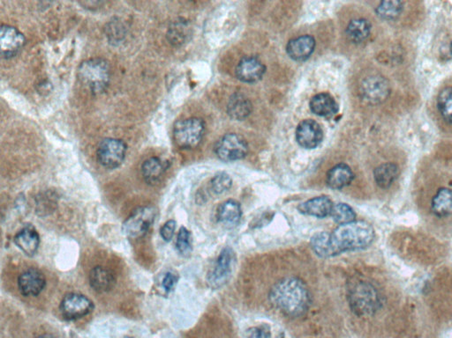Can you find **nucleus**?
<instances>
[{
    "instance_id": "obj_1",
    "label": "nucleus",
    "mask_w": 452,
    "mask_h": 338,
    "mask_svg": "<svg viewBox=\"0 0 452 338\" xmlns=\"http://www.w3.org/2000/svg\"><path fill=\"white\" fill-rule=\"evenodd\" d=\"M270 303L285 316L297 318L302 316L311 304V295L304 281L290 277L274 284L270 291Z\"/></svg>"
},
{
    "instance_id": "obj_2",
    "label": "nucleus",
    "mask_w": 452,
    "mask_h": 338,
    "mask_svg": "<svg viewBox=\"0 0 452 338\" xmlns=\"http://www.w3.org/2000/svg\"><path fill=\"white\" fill-rule=\"evenodd\" d=\"M375 239V230L365 221H352L338 225L329 233V241L333 256H338L348 251L364 250L371 246Z\"/></svg>"
},
{
    "instance_id": "obj_3",
    "label": "nucleus",
    "mask_w": 452,
    "mask_h": 338,
    "mask_svg": "<svg viewBox=\"0 0 452 338\" xmlns=\"http://www.w3.org/2000/svg\"><path fill=\"white\" fill-rule=\"evenodd\" d=\"M348 299L352 312L361 317L374 316L382 307V298L378 290L364 280L350 282Z\"/></svg>"
},
{
    "instance_id": "obj_4",
    "label": "nucleus",
    "mask_w": 452,
    "mask_h": 338,
    "mask_svg": "<svg viewBox=\"0 0 452 338\" xmlns=\"http://www.w3.org/2000/svg\"><path fill=\"white\" fill-rule=\"evenodd\" d=\"M78 78L92 94H103L111 81L110 65L103 58L88 59L79 66Z\"/></svg>"
},
{
    "instance_id": "obj_5",
    "label": "nucleus",
    "mask_w": 452,
    "mask_h": 338,
    "mask_svg": "<svg viewBox=\"0 0 452 338\" xmlns=\"http://www.w3.org/2000/svg\"><path fill=\"white\" fill-rule=\"evenodd\" d=\"M205 132L202 119L190 118L180 120L174 125L173 138L178 147L183 149L196 147Z\"/></svg>"
},
{
    "instance_id": "obj_6",
    "label": "nucleus",
    "mask_w": 452,
    "mask_h": 338,
    "mask_svg": "<svg viewBox=\"0 0 452 338\" xmlns=\"http://www.w3.org/2000/svg\"><path fill=\"white\" fill-rule=\"evenodd\" d=\"M391 84L382 74H371L361 83L359 94L363 102L369 105L384 104L390 97Z\"/></svg>"
},
{
    "instance_id": "obj_7",
    "label": "nucleus",
    "mask_w": 452,
    "mask_h": 338,
    "mask_svg": "<svg viewBox=\"0 0 452 338\" xmlns=\"http://www.w3.org/2000/svg\"><path fill=\"white\" fill-rule=\"evenodd\" d=\"M235 261V253L232 248L226 247L221 251L215 265L208 274V284L211 288L219 289L228 283L233 274Z\"/></svg>"
},
{
    "instance_id": "obj_8",
    "label": "nucleus",
    "mask_w": 452,
    "mask_h": 338,
    "mask_svg": "<svg viewBox=\"0 0 452 338\" xmlns=\"http://www.w3.org/2000/svg\"><path fill=\"white\" fill-rule=\"evenodd\" d=\"M156 209L151 207H143L137 209L124 222L123 233L127 237L138 239L143 237L156 218Z\"/></svg>"
},
{
    "instance_id": "obj_9",
    "label": "nucleus",
    "mask_w": 452,
    "mask_h": 338,
    "mask_svg": "<svg viewBox=\"0 0 452 338\" xmlns=\"http://www.w3.org/2000/svg\"><path fill=\"white\" fill-rule=\"evenodd\" d=\"M127 150V145L121 139L105 138L98 145V161L105 168H117L123 163Z\"/></svg>"
},
{
    "instance_id": "obj_10",
    "label": "nucleus",
    "mask_w": 452,
    "mask_h": 338,
    "mask_svg": "<svg viewBox=\"0 0 452 338\" xmlns=\"http://www.w3.org/2000/svg\"><path fill=\"white\" fill-rule=\"evenodd\" d=\"M215 152L221 161H236L246 157L249 152V145L242 136L235 134H226L217 141Z\"/></svg>"
},
{
    "instance_id": "obj_11",
    "label": "nucleus",
    "mask_w": 452,
    "mask_h": 338,
    "mask_svg": "<svg viewBox=\"0 0 452 338\" xmlns=\"http://www.w3.org/2000/svg\"><path fill=\"white\" fill-rule=\"evenodd\" d=\"M93 310V303L84 295L70 293L61 303L62 316L68 320H77L87 316Z\"/></svg>"
},
{
    "instance_id": "obj_12",
    "label": "nucleus",
    "mask_w": 452,
    "mask_h": 338,
    "mask_svg": "<svg viewBox=\"0 0 452 338\" xmlns=\"http://www.w3.org/2000/svg\"><path fill=\"white\" fill-rule=\"evenodd\" d=\"M25 42L24 35L15 26L2 25L0 28V51L3 58H14L21 51Z\"/></svg>"
},
{
    "instance_id": "obj_13",
    "label": "nucleus",
    "mask_w": 452,
    "mask_h": 338,
    "mask_svg": "<svg viewBox=\"0 0 452 338\" xmlns=\"http://www.w3.org/2000/svg\"><path fill=\"white\" fill-rule=\"evenodd\" d=\"M321 126L313 120L300 122L296 130V139L300 147L306 149L318 147L322 140Z\"/></svg>"
},
{
    "instance_id": "obj_14",
    "label": "nucleus",
    "mask_w": 452,
    "mask_h": 338,
    "mask_svg": "<svg viewBox=\"0 0 452 338\" xmlns=\"http://www.w3.org/2000/svg\"><path fill=\"white\" fill-rule=\"evenodd\" d=\"M45 275L33 268L22 273L18 280L19 290L25 297L38 296L45 289Z\"/></svg>"
},
{
    "instance_id": "obj_15",
    "label": "nucleus",
    "mask_w": 452,
    "mask_h": 338,
    "mask_svg": "<svg viewBox=\"0 0 452 338\" xmlns=\"http://www.w3.org/2000/svg\"><path fill=\"white\" fill-rule=\"evenodd\" d=\"M266 68L255 56H247L240 61L236 68V76L240 81L256 83L262 79Z\"/></svg>"
},
{
    "instance_id": "obj_16",
    "label": "nucleus",
    "mask_w": 452,
    "mask_h": 338,
    "mask_svg": "<svg viewBox=\"0 0 452 338\" xmlns=\"http://www.w3.org/2000/svg\"><path fill=\"white\" fill-rule=\"evenodd\" d=\"M315 48V39L310 35H303L291 40L287 45V54L295 61H305L313 54Z\"/></svg>"
},
{
    "instance_id": "obj_17",
    "label": "nucleus",
    "mask_w": 452,
    "mask_h": 338,
    "mask_svg": "<svg viewBox=\"0 0 452 338\" xmlns=\"http://www.w3.org/2000/svg\"><path fill=\"white\" fill-rule=\"evenodd\" d=\"M333 205L334 204L328 197L322 195V197L313 198L300 204L298 211L300 214L308 215V216L325 218L331 216Z\"/></svg>"
},
{
    "instance_id": "obj_18",
    "label": "nucleus",
    "mask_w": 452,
    "mask_h": 338,
    "mask_svg": "<svg viewBox=\"0 0 452 338\" xmlns=\"http://www.w3.org/2000/svg\"><path fill=\"white\" fill-rule=\"evenodd\" d=\"M169 168V162L159 157H151L141 166V175L144 181L150 185L159 184Z\"/></svg>"
},
{
    "instance_id": "obj_19",
    "label": "nucleus",
    "mask_w": 452,
    "mask_h": 338,
    "mask_svg": "<svg viewBox=\"0 0 452 338\" xmlns=\"http://www.w3.org/2000/svg\"><path fill=\"white\" fill-rule=\"evenodd\" d=\"M242 216V207H240L239 202L236 200H230L224 202L217 208V220L227 228L236 227L240 223Z\"/></svg>"
},
{
    "instance_id": "obj_20",
    "label": "nucleus",
    "mask_w": 452,
    "mask_h": 338,
    "mask_svg": "<svg viewBox=\"0 0 452 338\" xmlns=\"http://www.w3.org/2000/svg\"><path fill=\"white\" fill-rule=\"evenodd\" d=\"M435 108L439 120L452 127V85H445L439 90L435 98Z\"/></svg>"
},
{
    "instance_id": "obj_21",
    "label": "nucleus",
    "mask_w": 452,
    "mask_h": 338,
    "mask_svg": "<svg viewBox=\"0 0 452 338\" xmlns=\"http://www.w3.org/2000/svg\"><path fill=\"white\" fill-rule=\"evenodd\" d=\"M192 33L190 22L180 18L171 23L167 31V39L171 45L180 47L189 41Z\"/></svg>"
},
{
    "instance_id": "obj_22",
    "label": "nucleus",
    "mask_w": 452,
    "mask_h": 338,
    "mask_svg": "<svg viewBox=\"0 0 452 338\" xmlns=\"http://www.w3.org/2000/svg\"><path fill=\"white\" fill-rule=\"evenodd\" d=\"M90 283L91 287L98 293H107L114 287L116 278L108 268L97 266L91 271Z\"/></svg>"
},
{
    "instance_id": "obj_23",
    "label": "nucleus",
    "mask_w": 452,
    "mask_h": 338,
    "mask_svg": "<svg viewBox=\"0 0 452 338\" xmlns=\"http://www.w3.org/2000/svg\"><path fill=\"white\" fill-rule=\"evenodd\" d=\"M354 174L348 165L341 163L328 172L327 184L333 190H341L348 186L354 180Z\"/></svg>"
},
{
    "instance_id": "obj_24",
    "label": "nucleus",
    "mask_w": 452,
    "mask_h": 338,
    "mask_svg": "<svg viewBox=\"0 0 452 338\" xmlns=\"http://www.w3.org/2000/svg\"><path fill=\"white\" fill-rule=\"evenodd\" d=\"M431 211L435 216L444 218L452 215V190L440 188L431 200Z\"/></svg>"
},
{
    "instance_id": "obj_25",
    "label": "nucleus",
    "mask_w": 452,
    "mask_h": 338,
    "mask_svg": "<svg viewBox=\"0 0 452 338\" xmlns=\"http://www.w3.org/2000/svg\"><path fill=\"white\" fill-rule=\"evenodd\" d=\"M372 24L367 19L359 18L350 22L346 29L348 38L355 45H361L371 38Z\"/></svg>"
},
{
    "instance_id": "obj_26",
    "label": "nucleus",
    "mask_w": 452,
    "mask_h": 338,
    "mask_svg": "<svg viewBox=\"0 0 452 338\" xmlns=\"http://www.w3.org/2000/svg\"><path fill=\"white\" fill-rule=\"evenodd\" d=\"M309 106L313 114L319 115V117H332L338 111V104H336L334 98L326 92L313 96L310 101Z\"/></svg>"
},
{
    "instance_id": "obj_27",
    "label": "nucleus",
    "mask_w": 452,
    "mask_h": 338,
    "mask_svg": "<svg viewBox=\"0 0 452 338\" xmlns=\"http://www.w3.org/2000/svg\"><path fill=\"white\" fill-rule=\"evenodd\" d=\"M15 243L27 256H33L38 250L40 238L34 228L25 227L15 235Z\"/></svg>"
},
{
    "instance_id": "obj_28",
    "label": "nucleus",
    "mask_w": 452,
    "mask_h": 338,
    "mask_svg": "<svg viewBox=\"0 0 452 338\" xmlns=\"http://www.w3.org/2000/svg\"><path fill=\"white\" fill-rule=\"evenodd\" d=\"M399 168L393 162H385L379 165L374 171V179L376 185L382 190H387L397 180Z\"/></svg>"
},
{
    "instance_id": "obj_29",
    "label": "nucleus",
    "mask_w": 452,
    "mask_h": 338,
    "mask_svg": "<svg viewBox=\"0 0 452 338\" xmlns=\"http://www.w3.org/2000/svg\"><path fill=\"white\" fill-rule=\"evenodd\" d=\"M252 108L249 98L242 94H235L230 98L227 112L231 118L242 121L252 113Z\"/></svg>"
},
{
    "instance_id": "obj_30",
    "label": "nucleus",
    "mask_w": 452,
    "mask_h": 338,
    "mask_svg": "<svg viewBox=\"0 0 452 338\" xmlns=\"http://www.w3.org/2000/svg\"><path fill=\"white\" fill-rule=\"evenodd\" d=\"M407 2L384 1L379 3L375 9L376 13L386 22H396L404 15Z\"/></svg>"
},
{
    "instance_id": "obj_31",
    "label": "nucleus",
    "mask_w": 452,
    "mask_h": 338,
    "mask_svg": "<svg viewBox=\"0 0 452 338\" xmlns=\"http://www.w3.org/2000/svg\"><path fill=\"white\" fill-rule=\"evenodd\" d=\"M310 246H311L313 253L321 258L333 257V253L331 247V241H329V233L327 232H318L313 234L310 240Z\"/></svg>"
},
{
    "instance_id": "obj_32",
    "label": "nucleus",
    "mask_w": 452,
    "mask_h": 338,
    "mask_svg": "<svg viewBox=\"0 0 452 338\" xmlns=\"http://www.w3.org/2000/svg\"><path fill=\"white\" fill-rule=\"evenodd\" d=\"M331 217L336 224L345 225L356 220V214L350 205L339 203L333 205Z\"/></svg>"
},
{
    "instance_id": "obj_33",
    "label": "nucleus",
    "mask_w": 452,
    "mask_h": 338,
    "mask_svg": "<svg viewBox=\"0 0 452 338\" xmlns=\"http://www.w3.org/2000/svg\"><path fill=\"white\" fill-rule=\"evenodd\" d=\"M107 34L109 41L111 44H120L125 35H127V29H125L120 19H114V21L108 23Z\"/></svg>"
},
{
    "instance_id": "obj_34",
    "label": "nucleus",
    "mask_w": 452,
    "mask_h": 338,
    "mask_svg": "<svg viewBox=\"0 0 452 338\" xmlns=\"http://www.w3.org/2000/svg\"><path fill=\"white\" fill-rule=\"evenodd\" d=\"M177 250L184 257H188L192 252V236L186 227H181L176 241Z\"/></svg>"
},
{
    "instance_id": "obj_35",
    "label": "nucleus",
    "mask_w": 452,
    "mask_h": 338,
    "mask_svg": "<svg viewBox=\"0 0 452 338\" xmlns=\"http://www.w3.org/2000/svg\"><path fill=\"white\" fill-rule=\"evenodd\" d=\"M232 178L226 173L217 175L211 180V188H212L214 193L219 195L228 191L231 187H232Z\"/></svg>"
},
{
    "instance_id": "obj_36",
    "label": "nucleus",
    "mask_w": 452,
    "mask_h": 338,
    "mask_svg": "<svg viewBox=\"0 0 452 338\" xmlns=\"http://www.w3.org/2000/svg\"><path fill=\"white\" fill-rule=\"evenodd\" d=\"M247 338H272L270 327L260 326L247 330Z\"/></svg>"
},
{
    "instance_id": "obj_37",
    "label": "nucleus",
    "mask_w": 452,
    "mask_h": 338,
    "mask_svg": "<svg viewBox=\"0 0 452 338\" xmlns=\"http://www.w3.org/2000/svg\"><path fill=\"white\" fill-rule=\"evenodd\" d=\"M175 230H176V222L174 220L167 221L161 228V236L166 241H171L173 239Z\"/></svg>"
},
{
    "instance_id": "obj_38",
    "label": "nucleus",
    "mask_w": 452,
    "mask_h": 338,
    "mask_svg": "<svg viewBox=\"0 0 452 338\" xmlns=\"http://www.w3.org/2000/svg\"><path fill=\"white\" fill-rule=\"evenodd\" d=\"M178 277L173 273H167L164 277L163 287L166 291H171L176 286Z\"/></svg>"
},
{
    "instance_id": "obj_39",
    "label": "nucleus",
    "mask_w": 452,
    "mask_h": 338,
    "mask_svg": "<svg viewBox=\"0 0 452 338\" xmlns=\"http://www.w3.org/2000/svg\"><path fill=\"white\" fill-rule=\"evenodd\" d=\"M36 338H55L54 337L51 336V335H42V336H39Z\"/></svg>"
}]
</instances>
